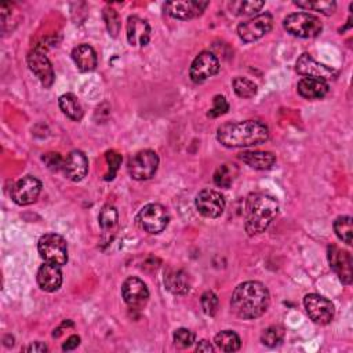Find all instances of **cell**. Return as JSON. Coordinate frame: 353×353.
I'll use <instances>...</instances> for the list:
<instances>
[{"instance_id": "cell-1", "label": "cell", "mask_w": 353, "mask_h": 353, "mask_svg": "<svg viewBox=\"0 0 353 353\" xmlns=\"http://www.w3.org/2000/svg\"><path fill=\"white\" fill-rule=\"evenodd\" d=\"M271 304L269 290L261 282H245L234 289L230 298L233 313L243 320L263 316Z\"/></svg>"}, {"instance_id": "cell-2", "label": "cell", "mask_w": 353, "mask_h": 353, "mask_svg": "<svg viewBox=\"0 0 353 353\" xmlns=\"http://www.w3.org/2000/svg\"><path fill=\"white\" fill-rule=\"evenodd\" d=\"M217 140L226 148H250L269 140V129L258 121L223 123L217 130Z\"/></svg>"}, {"instance_id": "cell-3", "label": "cell", "mask_w": 353, "mask_h": 353, "mask_svg": "<svg viewBox=\"0 0 353 353\" xmlns=\"http://www.w3.org/2000/svg\"><path fill=\"white\" fill-rule=\"evenodd\" d=\"M279 211L278 200L267 193H252L246 202L245 229L249 236H257L268 229Z\"/></svg>"}, {"instance_id": "cell-4", "label": "cell", "mask_w": 353, "mask_h": 353, "mask_svg": "<svg viewBox=\"0 0 353 353\" xmlns=\"http://www.w3.org/2000/svg\"><path fill=\"white\" fill-rule=\"evenodd\" d=\"M284 29L295 38L312 39L321 34V21L309 13H293L283 21Z\"/></svg>"}, {"instance_id": "cell-5", "label": "cell", "mask_w": 353, "mask_h": 353, "mask_svg": "<svg viewBox=\"0 0 353 353\" xmlns=\"http://www.w3.org/2000/svg\"><path fill=\"white\" fill-rule=\"evenodd\" d=\"M38 252L45 263L65 265L68 263V245L58 233H46L39 239Z\"/></svg>"}, {"instance_id": "cell-6", "label": "cell", "mask_w": 353, "mask_h": 353, "mask_svg": "<svg viewBox=\"0 0 353 353\" xmlns=\"http://www.w3.org/2000/svg\"><path fill=\"white\" fill-rule=\"evenodd\" d=\"M137 222L147 233L158 234L167 228L170 222V214L165 206L159 203H151L141 208L137 215Z\"/></svg>"}, {"instance_id": "cell-7", "label": "cell", "mask_w": 353, "mask_h": 353, "mask_svg": "<svg viewBox=\"0 0 353 353\" xmlns=\"http://www.w3.org/2000/svg\"><path fill=\"white\" fill-rule=\"evenodd\" d=\"M159 169V156L155 151L144 149L129 159L127 171L136 181L151 180Z\"/></svg>"}, {"instance_id": "cell-8", "label": "cell", "mask_w": 353, "mask_h": 353, "mask_svg": "<svg viewBox=\"0 0 353 353\" xmlns=\"http://www.w3.org/2000/svg\"><path fill=\"white\" fill-rule=\"evenodd\" d=\"M273 28V17L269 13L258 14L254 19L239 24L238 35L245 43H253L264 38Z\"/></svg>"}, {"instance_id": "cell-9", "label": "cell", "mask_w": 353, "mask_h": 353, "mask_svg": "<svg viewBox=\"0 0 353 353\" xmlns=\"http://www.w3.org/2000/svg\"><path fill=\"white\" fill-rule=\"evenodd\" d=\"M304 306L309 319L316 324H328L335 315V308L330 300L319 294H308L304 298Z\"/></svg>"}, {"instance_id": "cell-10", "label": "cell", "mask_w": 353, "mask_h": 353, "mask_svg": "<svg viewBox=\"0 0 353 353\" xmlns=\"http://www.w3.org/2000/svg\"><path fill=\"white\" fill-rule=\"evenodd\" d=\"M42 192V182L34 175H25L16 182L12 189V199L19 206L35 203Z\"/></svg>"}, {"instance_id": "cell-11", "label": "cell", "mask_w": 353, "mask_h": 353, "mask_svg": "<svg viewBox=\"0 0 353 353\" xmlns=\"http://www.w3.org/2000/svg\"><path fill=\"white\" fill-rule=\"evenodd\" d=\"M223 196L214 189H203L196 195L195 206L206 218H218L225 210Z\"/></svg>"}, {"instance_id": "cell-12", "label": "cell", "mask_w": 353, "mask_h": 353, "mask_svg": "<svg viewBox=\"0 0 353 353\" xmlns=\"http://www.w3.org/2000/svg\"><path fill=\"white\" fill-rule=\"evenodd\" d=\"M219 72V61L218 58L210 53V51H203L200 53L192 62L189 76L193 83H203L207 79L212 77Z\"/></svg>"}, {"instance_id": "cell-13", "label": "cell", "mask_w": 353, "mask_h": 353, "mask_svg": "<svg viewBox=\"0 0 353 353\" xmlns=\"http://www.w3.org/2000/svg\"><path fill=\"white\" fill-rule=\"evenodd\" d=\"M27 61H28L29 69L35 73V76L40 80V83L47 88L51 87L54 83L56 75H54L53 65L49 57L46 56V53L42 51L40 49H34L29 51Z\"/></svg>"}, {"instance_id": "cell-14", "label": "cell", "mask_w": 353, "mask_h": 353, "mask_svg": "<svg viewBox=\"0 0 353 353\" xmlns=\"http://www.w3.org/2000/svg\"><path fill=\"white\" fill-rule=\"evenodd\" d=\"M122 297L132 309H143L149 301V290L138 278H129L122 286Z\"/></svg>"}, {"instance_id": "cell-15", "label": "cell", "mask_w": 353, "mask_h": 353, "mask_svg": "<svg viewBox=\"0 0 353 353\" xmlns=\"http://www.w3.org/2000/svg\"><path fill=\"white\" fill-rule=\"evenodd\" d=\"M295 69L300 75L305 76V77H312V79H320V80H330L334 79L337 76V71L317 62L311 54L305 53L302 54L295 64Z\"/></svg>"}, {"instance_id": "cell-16", "label": "cell", "mask_w": 353, "mask_h": 353, "mask_svg": "<svg viewBox=\"0 0 353 353\" xmlns=\"http://www.w3.org/2000/svg\"><path fill=\"white\" fill-rule=\"evenodd\" d=\"M210 6V2H199V0H182V2H169L166 3V12L170 17L175 20H192L204 13Z\"/></svg>"}, {"instance_id": "cell-17", "label": "cell", "mask_w": 353, "mask_h": 353, "mask_svg": "<svg viewBox=\"0 0 353 353\" xmlns=\"http://www.w3.org/2000/svg\"><path fill=\"white\" fill-rule=\"evenodd\" d=\"M328 263L331 269L335 272L338 279L349 286L352 283V257L348 252L337 247H328Z\"/></svg>"}, {"instance_id": "cell-18", "label": "cell", "mask_w": 353, "mask_h": 353, "mask_svg": "<svg viewBox=\"0 0 353 353\" xmlns=\"http://www.w3.org/2000/svg\"><path fill=\"white\" fill-rule=\"evenodd\" d=\"M64 175L73 182H80L88 171V159L82 151H72L65 159L62 166Z\"/></svg>"}, {"instance_id": "cell-19", "label": "cell", "mask_w": 353, "mask_h": 353, "mask_svg": "<svg viewBox=\"0 0 353 353\" xmlns=\"http://www.w3.org/2000/svg\"><path fill=\"white\" fill-rule=\"evenodd\" d=\"M38 284L46 293H54L62 286V271L60 265L45 263L38 271Z\"/></svg>"}, {"instance_id": "cell-20", "label": "cell", "mask_w": 353, "mask_h": 353, "mask_svg": "<svg viewBox=\"0 0 353 353\" xmlns=\"http://www.w3.org/2000/svg\"><path fill=\"white\" fill-rule=\"evenodd\" d=\"M127 40L133 47H144L151 40V27L149 24L137 17L132 16L127 20Z\"/></svg>"}, {"instance_id": "cell-21", "label": "cell", "mask_w": 353, "mask_h": 353, "mask_svg": "<svg viewBox=\"0 0 353 353\" xmlns=\"http://www.w3.org/2000/svg\"><path fill=\"white\" fill-rule=\"evenodd\" d=\"M298 94L305 99H321L327 95L330 86L327 82L312 77H302L297 84Z\"/></svg>"}, {"instance_id": "cell-22", "label": "cell", "mask_w": 353, "mask_h": 353, "mask_svg": "<svg viewBox=\"0 0 353 353\" xmlns=\"http://www.w3.org/2000/svg\"><path fill=\"white\" fill-rule=\"evenodd\" d=\"M165 286L174 295H185L191 290V278L184 269H169L165 273Z\"/></svg>"}, {"instance_id": "cell-23", "label": "cell", "mask_w": 353, "mask_h": 353, "mask_svg": "<svg viewBox=\"0 0 353 353\" xmlns=\"http://www.w3.org/2000/svg\"><path fill=\"white\" fill-rule=\"evenodd\" d=\"M72 60L80 72H91L98 65L95 50L88 45H79L72 51Z\"/></svg>"}, {"instance_id": "cell-24", "label": "cell", "mask_w": 353, "mask_h": 353, "mask_svg": "<svg viewBox=\"0 0 353 353\" xmlns=\"http://www.w3.org/2000/svg\"><path fill=\"white\" fill-rule=\"evenodd\" d=\"M239 159L254 170H269L276 165V155L263 151H245Z\"/></svg>"}, {"instance_id": "cell-25", "label": "cell", "mask_w": 353, "mask_h": 353, "mask_svg": "<svg viewBox=\"0 0 353 353\" xmlns=\"http://www.w3.org/2000/svg\"><path fill=\"white\" fill-rule=\"evenodd\" d=\"M58 104H60V108L62 110V113L65 116H68L71 121H75V122H79L82 121L83 117V108L77 99V97L72 93H66V94H62L58 99Z\"/></svg>"}, {"instance_id": "cell-26", "label": "cell", "mask_w": 353, "mask_h": 353, "mask_svg": "<svg viewBox=\"0 0 353 353\" xmlns=\"http://www.w3.org/2000/svg\"><path fill=\"white\" fill-rule=\"evenodd\" d=\"M214 343L221 352H236L241 349L242 341L241 337L234 331L223 330L215 335Z\"/></svg>"}, {"instance_id": "cell-27", "label": "cell", "mask_w": 353, "mask_h": 353, "mask_svg": "<svg viewBox=\"0 0 353 353\" xmlns=\"http://www.w3.org/2000/svg\"><path fill=\"white\" fill-rule=\"evenodd\" d=\"M238 174H239V170H238L236 165L223 163V165L218 166L214 173V184L219 188L228 189L233 184L234 178L238 177Z\"/></svg>"}, {"instance_id": "cell-28", "label": "cell", "mask_w": 353, "mask_h": 353, "mask_svg": "<svg viewBox=\"0 0 353 353\" xmlns=\"http://www.w3.org/2000/svg\"><path fill=\"white\" fill-rule=\"evenodd\" d=\"M294 5L300 9L317 12L323 16H332L337 10V3L330 2V0H315V2L313 0H295Z\"/></svg>"}, {"instance_id": "cell-29", "label": "cell", "mask_w": 353, "mask_h": 353, "mask_svg": "<svg viewBox=\"0 0 353 353\" xmlns=\"http://www.w3.org/2000/svg\"><path fill=\"white\" fill-rule=\"evenodd\" d=\"M334 230H335V234L339 241H342L348 246L352 245L353 226H352V218L349 215L338 217L334 221Z\"/></svg>"}, {"instance_id": "cell-30", "label": "cell", "mask_w": 353, "mask_h": 353, "mask_svg": "<svg viewBox=\"0 0 353 353\" xmlns=\"http://www.w3.org/2000/svg\"><path fill=\"white\" fill-rule=\"evenodd\" d=\"M232 84H233L234 93H236V95L241 98H253L257 95V91H258L257 84L247 77H242V76L234 77Z\"/></svg>"}, {"instance_id": "cell-31", "label": "cell", "mask_w": 353, "mask_h": 353, "mask_svg": "<svg viewBox=\"0 0 353 353\" xmlns=\"http://www.w3.org/2000/svg\"><path fill=\"white\" fill-rule=\"evenodd\" d=\"M117 221H119V214H117L116 207H113L110 204L104 206L102 210L99 211V215H98L99 226L104 230H109V229H113L117 225Z\"/></svg>"}, {"instance_id": "cell-32", "label": "cell", "mask_w": 353, "mask_h": 353, "mask_svg": "<svg viewBox=\"0 0 353 353\" xmlns=\"http://www.w3.org/2000/svg\"><path fill=\"white\" fill-rule=\"evenodd\" d=\"M284 338V328L280 326H271L264 330L261 335V342L269 348L278 346Z\"/></svg>"}, {"instance_id": "cell-33", "label": "cell", "mask_w": 353, "mask_h": 353, "mask_svg": "<svg viewBox=\"0 0 353 353\" xmlns=\"http://www.w3.org/2000/svg\"><path fill=\"white\" fill-rule=\"evenodd\" d=\"M265 6V2H234L230 9L238 16H254Z\"/></svg>"}, {"instance_id": "cell-34", "label": "cell", "mask_w": 353, "mask_h": 353, "mask_svg": "<svg viewBox=\"0 0 353 353\" xmlns=\"http://www.w3.org/2000/svg\"><path fill=\"white\" fill-rule=\"evenodd\" d=\"M102 17L105 20L109 35L116 38L117 34H119V31H121V20H119V16H117L116 10H113L112 8H106V9H104Z\"/></svg>"}, {"instance_id": "cell-35", "label": "cell", "mask_w": 353, "mask_h": 353, "mask_svg": "<svg viewBox=\"0 0 353 353\" xmlns=\"http://www.w3.org/2000/svg\"><path fill=\"white\" fill-rule=\"evenodd\" d=\"M200 304H202V309L207 316H215L217 311H218V297L215 295V293L212 291H206L203 293L202 298H200Z\"/></svg>"}, {"instance_id": "cell-36", "label": "cell", "mask_w": 353, "mask_h": 353, "mask_svg": "<svg viewBox=\"0 0 353 353\" xmlns=\"http://www.w3.org/2000/svg\"><path fill=\"white\" fill-rule=\"evenodd\" d=\"M174 343L178 346V348H191L193 343H195V334L188 330V328H178L175 330L174 332Z\"/></svg>"}, {"instance_id": "cell-37", "label": "cell", "mask_w": 353, "mask_h": 353, "mask_svg": "<svg viewBox=\"0 0 353 353\" xmlns=\"http://www.w3.org/2000/svg\"><path fill=\"white\" fill-rule=\"evenodd\" d=\"M229 110V104L226 101V98L223 95H215L212 99V108L207 112V116L211 117V119H215V117H219L222 114H225Z\"/></svg>"}, {"instance_id": "cell-38", "label": "cell", "mask_w": 353, "mask_h": 353, "mask_svg": "<svg viewBox=\"0 0 353 353\" xmlns=\"http://www.w3.org/2000/svg\"><path fill=\"white\" fill-rule=\"evenodd\" d=\"M106 162L109 165V173L106 174L105 180L109 181L114 178V174L117 173V170H119V166L122 165V156L114 151H109L106 152Z\"/></svg>"}, {"instance_id": "cell-39", "label": "cell", "mask_w": 353, "mask_h": 353, "mask_svg": "<svg viewBox=\"0 0 353 353\" xmlns=\"http://www.w3.org/2000/svg\"><path fill=\"white\" fill-rule=\"evenodd\" d=\"M43 162L46 163V166L51 170V171H58V170H62V166H64V159L60 154L57 152H50V154H46L43 158Z\"/></svg>"}, {"instance_id": "cell-40", "label": "cell", "mask_w": 353, "mask_h": 353, "mask_svg": "<svg viewBox=\"0 0 353 353\" xmlns=\"http://www.w3.org/2000/svg\"><path fill=\"white\" fill-rule=\"evenodd\" d=\"M23 350L24 352H29V353H45V352L49 350V348L43 342H32L31 345L25 346Z\"/></svg>"}, {"instance_id": "cell-41", "label": "cell", "mask_w": 353, "mask_h": 353, "mask_svg": "<svg viewBox=\"0 0 353 353\" xmlns=\"http://www.w3.org/2000/svg\"><path fill=\"white\" fill-rule=\"evenodd\" d=\"M79 343H80V337H77V335H71V337L66 339V342L62 345V349H64V350H73V349H76V348L79 346Z\"/></svg>"}, {"instance_id": "cell-42", "label": "cell", "mask_w": 353, "mask_h": 353, "mask_svg": "<svg viewBox=\"0 0 353 353\" xmlns=\"http://www.w3.org/2000/svg\"><path fill=\"white\" fill-rule=\"evenodd\" d=\"M196 352H204V353H212L214 352V346L206 341V339H202L197 342L196 345Z\"/></svg>"}]
</instances>
